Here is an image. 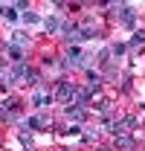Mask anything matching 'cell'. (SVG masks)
I'll return each instance as SVG.
<instances>
[{"label": "cell", "instance_id": "ba28073f", "mask_svg": "<svg viewBox=\"0 0 145 151\" xmlns=\"http://www.w3.org/2000/svg\"><path fill=\"white\" fill-rule=\"evenodd\" d=\"M47 29H50V32H52V29H58V20H55V18H47Z\"/></svg>", "mask_w": 145, "mask_h": 151}, {"label": "cell", "instance_id": "3957f363", "mask_svg": "<svg viewBox=\"0 0 145 151\" xmlns=\"http://www.w3.org/2000/svg\"><path fill=\"white\" fill-rule=\"evenodd\" d=\"M67 116H70V119H84V108H78V105H67Z\"/></svg>", "mask_w": 145, "mask_h": 151}, {"label": "cell", "instance_id": "9c48e42d", "mask_svg": "<svg viewBox=\"0 0 145 151\" xmlns=\"http://www.w3.org/2000/svg\"><path fill=\"white\" fill-rule=\"evenodd\" d=\"M134 44H145V29H142V32H136V35H134Z\"/></svg>", "mask_w": 145, "mask_h": 151}, {"label": "cell", "instance_id": "8992f818", "mask_svg": "<svg viewBox=\"0 0 145 151\" xmlns=\"http://www.w3.org/2000/svg\"><path fill=\"white\" fill-rule=\"evenodd\" d=\"M47 102H50V96H47V93H35V96H32V105H38V108H44Z\"/></svg>", "mask_w": 145, "mask_h": 151}, {"label": "cell", "instance_id": "52a82bcc", "mask_svg": "<svg viewBox=\"0 0 145 151\" xmlns=\"http://www.w3.org/2000/svg\"><path fill=\"white\" fill-rule=\"evenodd\" d=\"M116 148H134V142L128 137H122V139H116Z\"/></svg>", "mask_w": 145, "mask_h": 151}, {"label": "cell", "instance_id": "6da1fadb", "mask_svg": "<svg viewBox=\"0 0 145 151\" xmlns=\"http://www.w3.org/2000/svg\"><path fill=\"white\" fill-rule=\"evenodd\" d=\"M119 20H122V23H125V26H134V9H131V6H122V9H119Z\"/></svg>", "mask_w": 145, "mask_h": 151}, {"label": "cell", "instance_id": "5b68a950", "mask_svg": "<svg viewBox=\"0 0 145 151\" xmlns=\"http://www.w3.org/2000/svg\"><path fill=\"white\" fill-rule=\"evenodd\" d=\"M0 15H3L6 20H15V18H18V12H15V6H0Z\"/></svg>", "mask_w": 145, "mask_h": 151}, {"label": "cell", "instance_id": "7a4b0ae2", "mask_svg": "<svg viewBox=\"0 0 145 151\" xmlns=\"http://www.w3.org/2000/svg\"><path fill=\"white\" fill-rule=\"evenodd\" d=\"M55 93L61 96V99H70V96L75 93V84H70V81H61V84H58V90H55Z\"/></svg>", "mask_w": 145, "mask_h": 151}, {"label": "cell", "instance_id": "277c9868", "mask_svg": "<svg viewBox=\"0 0 145 151\" xmlns=\"http://www.w3.org/2000/svg\"><path fill=\"white\" fill-rule=\"evenodd\" d=\"M26 125H29V128H35V131H41L44 125H50V119H47V116H32Z\"/></svg>", "mask_w": 145, "mask_h": 151}]
</instances>
